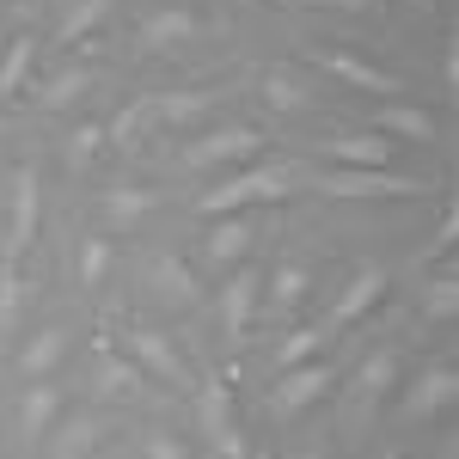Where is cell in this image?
Listing matches in <instances>:
<instances>
[{
    "mask_svg": "<svg viewBox=\"0 0 459 459\" xmlns=\"http://www.w3.org/2000/svg\"><path fill=\"white\" fill-rule=\"evenodd\" d=\"M288 184H294V166H251V172H233V178H221L214 190H203L196 209L203 214H239V209H251V203L288 196Z\"/></svg>",
    "mask_w": 459,
    "mask_h": 459,
    "instance_id": "cell-1",
    "label": "cell"
},
{
    "mask_svg": "<svg viewBox=\"0 0 459 459\" xmlns=\"http://www.w3.org/2000/svg\"><path fill=\"white\" fill-rule=\"evenodd\" d=\"M423 184L417 178H398L392 166L368 172V166H337V172H318V196H417Z\"/></svg>",
    "mask_w": 459,
    "mask_h": 459,
    "instance_id": "cell-2",
    "label": "cell"
},
{
    "mask_svg": "<svg viewBox=\"0 0 459 459\" xmlns=\"http://www.w3.org/2000/svg\"><path fill=\"white\" fill-rule=\"evenodd\" d=\"M331 386H337V368H331V361H300V368H282V380H276V392H270V411H276V417H294V411L318 404Z\"/></svg>",
    "mask_w": 459,
    "mask_h": 459,
    "instance_id": "cell-3",
    "label": "cell"
},
{
    "mask_svg": "<svg viewBox=\"0 0 459 459\" xmlns=\"http://www.w3.org/2000/svg\"><path fill=\"white\" fill-rule=\"evenodd\" d=\"M257 153H264V135L246 129V123H233V129L196 135V142L184 147V166H239V160H257Z\"/></svg>",
    "mask_w": 459,
    "mask_h": 459,
    "instance_id": "cell-4",
    "label": "cell"
},
{
    "mask_svg": "<svg viewBox=\"0 0 459 459\" xmlns=\"http://www.w3.org/2000/svg\"><path fill=\"white\" fill-rule=\"evenodd\" d=\"M454 386H459V374H454V361L441 355L435 368H423V374H417V386L404 392V417L429 423L435 411H447V404H454Z\"/></svg>",
    "mask_w": 459,
    "mask_h": 459,
    "instance_id": "cell-5",
    "label": "cell"
},
{
    "mask_svg": "<svg viewBox=\"0 0 459 459\" xmlns=\"http://www.w3.org/2000/svg\"><path fill=\"white\" fill-rule=\"evenodd\" d=\"M318 68H331L337 80H350L355 92H380V99H398L404 92V80L386 68H374V62H355L350 49H318Z\"/></svg>",
    "mask_w": 459,
    "mask_h": 459,
    "instance_id": "cell-6",
    "label": "cell"
},
{
    "mask_svg": "<svg viewBox=\"0 0 459 459\" xmlns=\"http://www.w3.org/2000/svg\"><path fill=\"white\" fill-rule=\"evenodd\" d=\"M251 239H257V227H251L246 214H214L209 239H203V257H209L214 270H227V264H246Z\"/></svg>",
    "mask_w": 459,
    "mask_h": 459,
    "instance_id": "cell-7",
    "label": "cell"
},
{
    "mask_svg": "<svg viewBox=\"0 0 459 459\" xmlns=\"http://www.w3.org/2000/svg\"><path fill=\"white\" fill-rule=\"evenodd\" d=\"M129 355L142 361L153 380H166V386H190V368H184V355L160 337V331H129Z\"/></svg>",
    "mask_w": 459,
    "mask_h": 459,
    "instance_id": "cell-8",
    "label": "cell"
},
{
    "mask_svg": "<svg viewBox=\"0 0 459 459\" xmlns=\"http://www.w3.org/2000/svg\"><path fill=\"white\" fill-rule=\"evenodd\" d=\"M331 166H368V172H380V166H392V135H380V129H368V135H337V142L318 147Z\"/></svg>",
    "mask_w": 459,
    "mask_h": 459,
    "instance_id": "cell-9",
    "label": "cell"
},
{
    "mask_svg": "<svg viewBox=\"0 0 459 459\" xmlns=\"http://www.w3.org/2000/svg\"><path fill=\"white\" fill-rule=\"evenodd\" d=\"M184 37H196V13L190 6H160V13H147L142 31H135V49L142 56H160V49H172Z\"/></svg>",
    "mask_w": 459,
    "mask_h": 459,
    "instance_id": "cell-10",
    "label": "cell"
},
{
    "mask_svg": "<svg viewBox=\"0 0 459 459\" xmlns=\"http://www.w3.org/2000/svg\"><path fill=\"white\" fill-rule=\"evenodd\" d=\"M386 288H392L386 270H355V282L337 294V307H331V325H325V331H343V325H355L368 307H380V294H386Z\"/></svg>",
    "mask_w": 459,
    "mask_h": 459,
    "instance_id": "cell-11",
    "label": "cell"
},
{
    "mask_svg": "<svg viewBox=\"0 0 459 459\" xmlns=\"http://www.w3.org/2000/svg\"><path fill=\"white\" fill-rule=\"evenodd\" d=\"M31 233H37V172L19 166V172H13V233H6V257H13V264L25 257Z\"/></svg>",
    "mask_w": 459,
    "mask_h": 459,
    "instance_id": "cell-12",
    "label": "cell"
},
{
    "mask_svg": "<svg viewBox=\"0 0 459 459\" xmlns=\"http://www.w3.org/2000/svg\"><path fill=\"white\" fill-rule=\"evenodd\" d=\"M257 288H264V270H239L233 282L221 288V325L227 337H246L251 318H257Z\"/></svg>",
    "mask_w": 459,
    "mask_h": 459,
    "instance_id": "cell-13",
    "label": "cell"
},
{
    "mask_svg": "<svg viewBox=\"0 0 459 459\" xmlns=\"http://www.w3.org/2000/svg\"><path fill=\"white\" fill-rule=\"evenodd\" d=\"M110 142L123 147V153H147L153 135H160V117H153V99H129V105L117 110V123L105 129Z\"/></svg>",
    "mask_w": 459,
    "mask_h": 459,
    "instance_id": "cell-14",
    "label": "cell"
},
{
    "mask_svg": "<svg viewBox=\"0 0 459 459\" xmlns=\"http://www.w3.org/2000/svg\"><path fill=\"white\" fill-rule=\"evenodd\" d=\"M374 123H380V135H398V142H435V135H441L435 117H429L423 105H404V99H386Z\"/></svg>",
    "mask_w": 459,
    "mask_h": 459,
    "instance_id": "cell-15",
    "label": "cell"
},
{
    "mask_svg": "<svg viewBox=\"0 0 459 459\" xmlns=\"http://www.w3.org/2000/svg\"><path fill=\"white\" fill-rule=\"evenodd\" d=\"M214 110V92H153V117L160 129H190L196 117Z\"/></svg>",
    "mask_w": 459,
    "mask_h": 459,
    "instance_id": "cell-16",
    "label": "cell"
},
{
    "mask_svg": "<svg viewBox=\"0 0 459 459\" xmlns=\"http://www.w3.org/2000/svg\"><path fill=\"white\" fill-rule=\"evenodd\" d=\"M153 282H160V294H166L172 307H196V300H203L196 270H190L184 257H172V251H166V257H153Z\"/></svg>",
    "mask_w": 459,
    "mask_h": 459,
    "instance_id": "cell-17",
    "label": "cell"
},
{
    "mask_svg": "<svg viewBox=\"0 0 459 459\" xmlns=\"http://www.w3.org/2000/svg\"><path fill=\"white\" fill-rule=\"evenodd\" d=\"M392 386H398V350H374L361 361V374H355V398L361 404H380Z\"/></svg>",
    "mask_w": 459,
    "mask_h": 459,
    "instance_id": "cell-18",
    "label": "cell"
},
{
    "mask_svg": "<svg viewBox=\"0 0 459 459\" xmlns=\"http://www.w3.org/2000/svg\"><path fill=\"white\" fill-rule=\"evenodd\" d=\"M105 19H110V0H80V6H68L62 25H56V49H74L80 37H92Z\"/></svg>",
    "mask_w": 459,
    "mask_h": 459,
    "instance_id": "cell-19",
    "label": "cell"
},
{
    "mask_svg": "<svg viewBox=\"0 0 459 459\" xmlns=\"http://www.w3.org/2000/svg\"><path fill=\"white\" fill-rule=\"evenodd\" d=\"M56 417H62V392H56V386H31V392H25V404H19V423H25V435H31V441H43Z\"/></svg>",
    "mask_w": 459,
    "mask_h": 459,
    "instance_id": "cell-20",
    "label": "cell"
},
{
    "mask_svg": "<svg viewBox=\"0 0 459 459\" xmlns=\"http://www.w3.org/2000/svg\"><path fill=\"white\" fill-rule=\"evenodd\" d=\"M92 386L105 392V398H135V392H147V374L135 368V361L105 355V361H99V374H92Z\"/></svg>",
    "mask_w": 459,
    "mask_h": 459,
    "instance_id": "cell-21",
    "label": "cell"
},
{
    "mask_svg": "<svg viewBox=\"0 0 459 459\" xmlns=\"http://www.w3.org/2000/svg\"><path fill=\"white\" fill-rule=\"evenodd\" d=\"M31 56H37L31 37H6V49H0V99H13V92L25 86V74H31Z\"/></svg>",
    "mask_w": 459,
    "mask_h": 459,
    "instance_id": "cell-22",
    "label": "cell"
},
{
    "mask_svg": "<svg viewBox=\"0 0 459 459\" xmlns=\"http://www.w3.org/2000/svg\"><path fill=\"white\" fill-rule=\"evenodd\" d=\"M105 441V417H74L62 435H56V459H86Z\"/></svg>",
    "mask_w": 459,
    "mask_h": 459,
    "instance_id": "cell-23",
    "label": "cell"
},
{
    "mask_svg": "<svg viewBox=\"0 0 459 459\" xmlns=\"http://www.w3.org/2000/svg\"><path fill=\"white\" fill-rule=\"evenodd\" d=\"M92 92V68H62L49 86H43V99L37 105L43 110H62V105H74V99H86Z\"/></svg>",
    "mask_w": 459,
    "mask_h": 459,
    "instance_id": "cell-24",
    "label": "cell"
},
{
    "mask_svg": "<svg viewBox=\"0 0 459 459\" xmlns=\"http://www.w3.org/2000/svg\"><path fill=\"white\" fill-rule=\"evenodd\" d=\"M325 343H331V331H325V325H307V331H294V337L276 343V368H300V361H313Z\"/></svg>",
    "mask_w": 459,
    "mask_h": 459,
    "instance_id": "cell-25",
    "label": "cell"
},
{
    "mask_svg": "<svg viewBox=\"0 0 459 459\" xmlns=\"http://www.w3.org/2000/svg\"><path fill=\"white\" fill-rule=\"evenodd\" d=\"M62 350H68V331H37L31 343H25V355H19V368L25 374H49L62 361Z\"/></svg>",
    "mask_w": 459,
    "mask_h": 459,
    "instance_id": "cell-26",
    "label": "cell"
},
{
    "mask_svg": "<svg viewBox=\"0 0 459 459\" xmlns=\"http://www.w3.org/2000/svg\"><path fill=\"white\" fill-rule=\"evenodd\" d=\"M19 300H25L19 264H13V257H0V343H6V337H13V325H19Z\"/></svg>",
    "mask_w": 459,
    "mask_h": 459,
    "instance_id": "cell-27",
    "label": "cell"
},
{
    "mask_svg": "<svg viewBox=\"0 0 459 459\" xmlns=\"http://www.w3.org/2000/svg\"><path fill=\"white\" fill-rule=\"evenodd\" d=\"M153 203H160L153 190H110V196H105V221H110V227H129V221H142Z\"/></svg>",
    "mask_w": 459,
    "mask_h": 459,
    "instance_id": "cell-28",
    "label": "cell"
},
{
    "mask_svg": "<svg viewBox=\"0 0 459 459\" xmlns=\"http://www.w3.org/2000/svg\"><path fill=\"white\" fill-rule=\"evenodd\" d=\"M99 147H105V123H80L68 135V166L80 172V166H92L99 160Z\"/></svg>",
    "mask_w": 459,
    "mask_h": 459,
    "instance_id": "cell-29",
    "label": "cell"
},
{
    "mask_svg": "<svg viewBox=\"0 0 459 459\" xmlns=\"http://www.w3.org/2000/svg\"><path fill=\"white\" fill-rule=\"evenodd\" d=\"M300 294H307V270H300V264H282V270H276V294H270V307H276V313H294Z\"/></svg>",
    "mask_w": 459,
    "mask_h": 459,
    "instance_id": "cell-30",
    "label": "cell"
},
{
    "mask_svg": "<svg viewBox=\"0 0 459 459\" xmlns=\"http://www.w3.org/2000/svg\"><path fill=\"white\" fill-rule=\"evenodd\" d=\"M454 313H459V288H454V276L429 282V288H423V318H454Z\"/></svg>",
    "mask_w": 459,
    "mask_h": 459,
    "instance_id": "cell-31",
    "label": "cell"
},
{
    "mask_svg": "<svg viewBox=\"0 0 459 459\" xmlns=\"http://www.w3.org/2000/svg\"><path fill=\"white\" fill-rule=\"evenodd\" d=\"M264 92H270V105H276V110H300V105H307L300 80H294L288 68H276V74H270V80H264Z\"/></svg>",
    "mask_w": 459,
    "mask_h": 459,
    "instance_id": "cell-32",
    "label": "cell"
},
{
    "mask_svg": "<svg viewBox=\"0 0 459 459\" xmlns=\"http://www.w3.org/2000/svg\"><path fill=\"white\" fill-rule=\"evenodd\" d=\"M105 270H110V246H105V239H86V251H80V282L99 288V282H105Z\"/></svg>",
    "mask_w": 459,
    "mask_h": 459,
    "instance_id": "cell-33",
    "label": "cell"
},
{
    "mask_svg": "<svg viewBox=\"0 0 459 459\" xmlns=\"http://www.w3.org/2000/svg\"><path fill=\"white\" fill-rule=\"evenodd\" d=\"M454 233H459V214L447 209V214H441V227H435V239H429V246H423V257H441V251L454 246Z\"/></svg>",
    "mask_w": 459,
    "mask_h": 459,
    "instance_id": "cell-34",
    "label": "cell"
},
{
    "mask_svg": "<svg viewBox=\"0 0 459 459\" xmlns=\"http://www.w3.org/2000/svg\"><path fill=\"white\" fill-rule=\"evenodd\" d=\"M147 459H190L178 435H147Z\"/></svg>",
    "mask_w": 459,
    "mask_h": 459,
    "instance_id": "cell-35",
    "label": "cell"
},
{
    "mask_svg": "<svg viewBox=\"0 0 459 459\" xmlns=\"http://www.w3.org/2000/svg\"><path fill=\"white\" fill-rule=\"evenodd\" d=\"M325 6H350V13H368V6H380V0H325Z\"/></svg>",
    "mask_w": 459,
    "mask_h": 459,
    "instance_id": "cell-36",
    "label": "cell"
},
{
    "mask_svg": "<svg viewBox=\"0 0 459 459\" xmlns=\"http://www.w3.org/2000/svg\"><path fill=\"white\" fill-rule=\"evenodd\" d=\"M307 459H325V454H307Z\"/></svg>",
    "mask_w": 459,
    "mask_h": 459,
    "instance_id": "cell-37",
    "label": "cell"
},
{
    "mask_svg": "<svg viewBox=\"0 0 459 459\" xmlns=\"http://www.w3.org/2000/svg\"><path fill=\"white\" fill-rule=\"evenodd\" d=\"M0 49H6V37H0Z\"/></svg>",
    "mask_w": 459,
    "mask_h": 459,
    "instance_id": "cell-38",
    "label": "cell"
},
{
    "mask_svg": "<svg viewBox=\"0 0 459 459\" xmlns=\"http://www.w3.org/2000/svg\"><path fill=\"white\" fill-rule=\"evenodd\" d=\"M386 459H398V454H386Z\"/></svg>",
    "mask_w": 459,
    "mask_h": 459,
    "instance_id": "cell-39",
    "label": "cell"
}]
</instances>
